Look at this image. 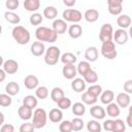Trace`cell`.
<instances>
[{
  "label": "cell",
  "mask_w": 132,
  "mask_h": 132,
  "mask_svg": "<svg viewBox=\"0 0 132 132\" xmlns=\"http://www.w3.org/2000/svg\"><path fill=\"white\" fill-rule=\"evenodd\" d=\"M35 37L39 41L53 43V42L57 41L58 33H56V31L53 28H47V27L41 26L35 30Z\"/></svg>",
  "instance_id": "cell-1"
},
{
  "label": "cell",
  "mask_w": 132,
  "mask_h": 132,
  "mask_svg": "<svg viewBox=\"0 0 132 132\" xmlns=\"http://www.w3.org/2000/svg\"><path fill=\"white\" fill-rule=\"evenodd\" d=\"M12 38L16 41V43L24 45L30 41V32L27 28L23 26H15L11 31Z\"/></svg>",
  "instance_id": "cell-2"
},
{
  "label": "cell",
  "mask_w": 132,
  "mask_h": 132,
  "mask_svg": "<svg viewBox=\"0 0 132 132\" xmlns=\"http://www.w3.org/2000/svg\"><path fill=\"white\" fill-rule=\"evenodd\" d=\"M61 58V50L58 46L52 45L48 48H46L44 53V62L48 66H54L58 63V61Z\"/></svg>",
  "instance_id": "cell-3"
},
{
  "label": "cell",
  "mask_w": 132,
  "mask_h": 132,
  "mask_svg": "<svg viewBox=\"0 0 132 132\" xmlns=\"http://www.w3.org/2000/svg\"><path fill=\"white\" fill-rule=\"evenodd\" d=\"M101 55L107 60H113L118 56V52L116 50V43L112 40L102 42L101 45Z\"/></svg>",
  "instance_id": "cell-4"
},
{
  "label": "cell",
  "mask_w": 132,
  "mask_h": 132,
  "mask_svg": "<svg viewBox=\"0 0 132 132\" xmlns=\"http://www.w3.org/2000/svg\"><path fill=\"white\" fill-rule=\"evenodd\" d=\"M47 113L43 108H35L33 111V124L36 129H41L45 126L47 120Z\"/></svg>",
  "instance_id": "cell-5"
},
{
  "label": "cell",
  "mask_w": 132,
  "mask_h": 132,
  "mask_svg": "<svg viewBox=\"0 0 132 132\" xmlns=\"http://www.w3.org/2000/svg\"><path fill=\"white\" fill-rule=\"evenodd\" d=\"M63 19L66 22H70V23H78L81 21L82 19V13L74 8H67L63 11L62 13Z\"/></svg>",
  "instance_id": "cell-6"
},
{
  "label": "cell",
  "mask_w": 132,
  "mask_h": 132,
  "mask_svg": "<svg viewBox=\"0 0 132 132\" xmlns=\"http://www.w3.org/2000/svg\"><path fill=\"white\" fill-rule=\"evenodd\" d=\"M113 38V28L110 24H103L99 30V39L102 42L112 40Z\"/></svg>",
  "instance_id": "cell-7"
},
{
  "label": "cell",
  "mask_w": 132,
  "mask_h": 132,
  "mask_svg": "<svg viewBox=\"0 0 132 132\" xmlns=\"http://www.w3.org/2000/svg\"><path fill=\"white\" fill-rule=\"evenodd\" d=\"M128 38H129V34H128V32L125 29L120 28V29H117L113 32V40H114V43H117L119 45H123V44L127 43Z\"/></svg>",
  "instance_id": "cell-8"
},
{
  "label": "cell",
  "mask_w": 132,
  "mask_h": 132,
  "mask_svg": "<svg viewBox=\"0 0 132 132\" xmlns=\"http://www.w3.org/2000/svg\"><path fill=\"white\" fill-rule=\"evenodd\" d=\"M2 68L5 70V72L7 74H14L19 70V63L15 60L8 59V60H6V61L3 62Z\"/></svg>",
  "instance_id": "cell-9"
},
{
  "label": "cell",
  "mask_w": 132,
  "mask_h": 132,
  "mask_svg": "<svg viewBox=\"0 0 132 132\" xmlns=\"http://www.w3.org/2000/svg\"><path fill=\"white\" fill-rule=\"evenodd\" d=\"M62 74L66 79H73L77 74V68L74 64H64Z\"/></svg>",
  "instance_id": "cell-10"
},
{
  "label": "cell",
  "mask_w": 132,
  "mask_h": 132,
  "mask_svg": "<svg viewBox=\"0 0 132 132\" xmlns=\"http://www.w3.org/2000/svg\"><path fill=\"white\" fill-rule=\"evenodd\" d=\"M53 29L56 31V33H58V35L64 34L68 30L67 22L64 19H57L53 22Z\"/></svg>",
  "instance_id": "cell-11"
},
{
  "label": "cell",
  "mask_w": 132,
  "mask_h": 132,
  "mask_svg": "<svg viewBox=\"0 0 132 132\" xmlns=\"http://www.w3.org/2000/svg\"><path fill=\"white\" fill-rule=\"evenodd\" d=\"M116 101L118 103V105L121 107V108H126L130 105V102H131V99H130V94L126 93V92H122V93H119L117 95V98H116Z\"/></svg>",
  "instance_id": "cell-12"
},
{
  "label": "cell",
  "mask_w": 132,
  "mask_h": 132,
  "mask_svg": "<svg viewBox=\"0 0 132 132\" xmlns=\"http://www.w3.org/2000/svg\"><path fill=\"white\" fill-rule=\"evenodd\" d=\"M31 54L33 55V56H35V57H40V56H42L44 53H45V46H44V44H43V42L42 41H39V40H37V41H34L33 43H32V45H31Z\"/></svg>",
  "instance_id": "cell-13"
},
{
  "label": "cell",
  "mask_w": 132,
  "mask_h": 132,
  "mask_svg": "<svg viewBox=\"0 0 132 132\" xmlns=\"http://www.w3.org/2000/svg\"><path fill=\"white\" fill-rule=\"evenodd\" d=\"M90 114L96 120H103L106 116V110L100 105H93L90 108Z\"/></svg>",
  "instance_id": "cell-14"
},
{
  "label": "cell",
  "mask_w": 132,
  "mask_h": 132,
  "mask_svg": "<svg viewBox=\"0 0 132 132\" xmlns=\"http://www.w3.org/2000/svg\"><path fill=\"white\" fill-rule=\"evenodd\" d=\"M39 85V80L37 78V76L33 75V74H29L25 77L24 79V86L28 89V90H35Z\"/></svg>",
  "instance_id": "cell-15"
},
{
  "label": "cell",
  "mask_w": 132,
  "mask_h": 132,
  "mask_svg": "<svg viewBox=\"0 0 132 132\" xmlns=\"http://www.w3.org/2000/svg\"><path fill=\"white\" fill-rule=\"evenodd\" d=\"M18 114H19L20 119H22L23 121H29L31 118H33V109L29 108L23 104L22 106L19 107Z\"/></svg>",
  "instance_id": "cell-16"
},
{
  "label": "cell",
  "mask_w": 132,
  "mask_h": 132,
  "mask_svg": "<svg viewBox=\"0 0 132 132\" xmlns=\"http://www.w3.org/2000/svg\"><path fill=\"white\" fill-rule=\"evenodd\" d=\"M71 89L76 93H82L86 90V80L84 78H73L71 81Z\"/></svg>",
  "instance_id": "cell-17"
},
{
  "label": "cell",
  "mask_w": 132,
  "mask_h": 132,
  "mask_svg": "<svg viewBox=\"0 0 132 132\" xmlns=\"http://www.w3.org/2000/svg\"><path fill=\"white\" fill-rule=\"evenodd\" d=\"M68 34L73 39L79 38L81 36V34H82V28H81V26L78 25L77 23H73V25H71L68 28Z\"/></svg>",
  "instance_id": "cell-18"
},
{
  "label": "cell",
  "mask_w": 132,
  "mask_h": 132,
  "mask_svg": "<svg viewBox=\"0 0 132 132\" xmlns=\"http://www.w3.org/2000/svg\"><path fill=\"white\" fill-rule=\"evenodd\" d=\"M84 19L88 23H95L99 19V11L95 8H90L87 9L84 13Z\"/></svg>",
  "instance_id": "cell-19"
},
{
  "label": "cell",
  "mask_w": 132,
  "mask_h": 132,
  "mask_svg": "<svg viewBox=\"0 0 132 132\" xmlns=\"http://www.w3.org/2000/svg\"><path fill=\"white\" fill-rule=\"evenodd\" d=\"M48 119L52 123H61L62 119H63V112L61 110V108H53L51 109L50 113L47 114Z\"/></svg>",
  "instance_id": "cell-20"
},
{
  "label": "cell",
  "mask_w": 132,
  "mask_h": 132,
  "mask_svg": "<svg viewBox=\"0 0 132 132\" xmlns=\"http://www.w3.org/2000/svg\"><path fill=\"white\" fill-rule=\"evenodd\" d=\"M85 58L89 62H95L98 59V50L96 46H89L85 52Z\"/></svg>",
  "instance_id": "cell-21"
},
{
  "label": "cell",
  "mask_w": 132,
  "mask_h": 132,
  "mask_svg": "<svg viewBox=\"0 0 132 132\" xmlns=\"http://www.w3.org/2000/svg\"><path fill=\"white\" fill-rule=\"evenodd\" d=\"M120 106L118 105V103H114V102H110L109 104H107V107H106V113L110 117V118H118L120 116Z\"/></svg>",
  "instance_id": "cell-22"
},
{
  "label": "cell",
  "mask_w": 132,
  "mask_h": 132,
  "mask_svg": "<svg viewBox=\"0 0 132 132\" xmlns=\"http://www.w3.org/2000/svg\"><path fill=\"white\" fill-rule=\"evenodd\" d=\"M40 7V0H24V8L27 11L34 12Z\"/></svg>",
  "instance_id": "cell-23"
},
{
  "label": "cell",
  "mask_w": 132,
  "mask_h": 132,
  "mask_svg": "<svg viewBox=\"0 0 132 132\" xmlns=\"http://www.w3.org/2000/svg\"><path fill=\"white\" fill-rule=\"evenodd\" d=\"M117 24L122 29H127L131 26V18L128 14H120L117 19Z\"/></svg>",
  "instance_id": "cell-24"
},
{
  "label": "cell",
  "mask_w": 132,
  "mask_h": 132,
  "mask_svg": "<svg viewBox=\"0 0 132 132\" xmlns=\"http://www.w3.org/2000/svg\"><path fill=\"white\" fill-rule=\"evenodd\" d=\"M4 19H5L6 22H8V23H10L12 25H18L20 23V21H21L20 15L16 14L15 12L11 11V10H7V11L4 12Z\"/></svg>",
  "instance_id": "cell-25"
},
{
  "label": "cell",
  "mask_w": 132,
  "mask_h": 132,
  "mask_svg": "<svg viewBox=\"0 0 132 132\" xmlns=\"http://www.w3.org/2000/svg\"><path fill=\"white\" fill-rule=\"evenodd\" d=\"M37 99H38V98H37L36 96L27 95V96H25L24 99H23V104H24L25 106L29 107V108L34 109V108H36V106H37V104H38V100H37Z\"/></svg>",
  "instance_id": "cell-26"
},
{
  "label": "cell",
  "mask_w": 132,
  "mask_h": 132,
  "mask_svg": "<svg viewBox=\"0 0 132 132\" xmlns=\"http://www.w3.org/2000/svg\"><path fill=\"white\" fill-rule=\"evenodd\" d=\"M114 99V94L111 90H106V91H103L100 95V101L101 103L103 104H109L110 102H112Z\"/></svg>",
  "instance_id": "cell-27"
},
{
  "label": "cell",
  "mask_w": 132,
  "mask_h": 132,
  "mask_svg": "<svg viewBox=\"0 0 132 132\" xmlns=\"http://www.w3.org/2000/svg\"><path fill=\"white\" fill-rule=\"evenodd\" d=\"M80 99H81V101H82L85 104H87V105H94V104L97 102L98 97L92 95L91 93H89V92L87 91V92H84V93L81 94Z\"/></svg>",
  "instance_id": "cell-28"
},
{
  "label": "cell",
  "mask_w": 132,
  "mask_h": 132,
  "mask_svg": "<svg viewBox=\"0 0 132 132\" xmlns=\"http://www.w3.org/2000/svg\"><path fill=\"white\" fill-rule=\"evenodd\" d=\"M5 91L7 94H9L10 96H15L19 94L20 92V86L19 84H16L15 81H9L6 86H5Z\"/></svg>",
  "instance_id": "cell-29"
},
{
  "label": "cell",
  "mask_w": 132,
  "mask_h": 132,
  "mask_svg": "<svg viewBox=\"0 0 132 132\" xmlns=\"http://www.w3.org/2000/svg\"><path fill=\"white\" fill-rule=\"evenodd\" d=\"M60 60H61V62L63 64H74L76 62L77 58H76V56L74 54L67 52V53H64V54L61 55Z\"/></svg>",
  "instance_id": "cell-30"
},
{
  "label": "cell",
  "mask_w": 132,
  "mask_h": 132,
  "mask_svg": "<svg viewBox=\"0 0 132 132\" xmlns=\"http://www.w3.org/2000/svg\"><path fill=\"white\" fill-rule=\"evenodd\" d=\"M72 112H73L74 116H77V117L84 116L85 112H86L85 103H84V102H75V103L72 105Z\"/></svg>",
  "instance_id": "cell-31"
},
{
  "label": "cell",
  "mask_w": 132,
  "mask_h": 132,
  "mask_svg": "<svg viewBox=\"0 0 132 132\" xmlns=\"http://www.w3.org/2000/svg\"><path fill=\"white\" fill-rule=\"evenodd\" d=\"M82 78L86 80V82H89V84L93 85V84H95V82L98 81V74H97V72H96L95 70L90 69V70L82 76Z\"/></svg>",
  "instance_id": "cell-32"
},
{
  "label": "cell",
  "mask_w": 132,
  "mask_h": 132,
  "mask_svg": "<svg viewBox=\"0 0 132 132\" xmlns=\"http://www.w3.org/2000/svg\"><path fill=\"white\" fill-rule=\"evenodd\" d=\"M65 95H64V91H63V89H61V88H59V87H55V88H53V90L51 91V98H52V100L54 101V102H58L61 98H63Z\"/></svg>",
  "instance_id": "cell-33"
},
{
  "label": "cell",
  "mask_w": 132,
  "mask_h": 132,
  "mask_svg": "<svg viewBox=\"0 0 132 132\" xmlns=\"http://www.w3.org/2000/svg\"><path fill=\"white\" fill-rule=\"evenodd\" d=\"M102 129L101 127V124L98 122V120L94 119V120H91L88 122L87 124V130L89 132H100Z\"/></svg>",
  "instance_id": "cell-34"
},
{
  "label": "cell",
  "mask_w": 132,
  "mask_h": 132,
  "mask_svg": "<svg viewBox=\"0 0 132 132\" xmlns=\"http://www.w3.org/2000/svg\"><path fill=\"white\" fill-rule=\"evenodd\" d=\"M58 15V10L54 6H47L43 9V16L47 20H54Z\"/></svg>",
  "instance_id": "cell-35"
},
{
  "label": "cell",
  "mask_w": 132,
  "mask_h": 132,
  "mask_svg": "<svg viewBox=\"0 0 132 132\" xmlns=\"http://www.w3.org/2000/svg\"><path fill=\"white\" fill-rule=\"evenodd\" d=\"M76 68H77V73L81 76H84L90 69H92L89 61H80Z\"/></svg>",
  "instance_id": "cell-36"
},
{
  "label": "cell",
  "mask_w": 132,
  "mask_h": 132,
  "mask_svg": "<svg viewBox=\"0 0 132 132\" xmlns=\"http://www.w3.org/2000/svg\"><path fill=\"white\" fill-rule=\"evenodd\" d=\"M48 89L44 86H40V87H37L35 89V96L38 98V99H46L47 96H48Z\"/></svg>",
  "instance_id": "cell-37"
},
{
  "label": "cell",
  "mask_w": 132,
  "mask_h": 132,
  "mask_svg": "<svg viewBox=\"0 0 132 132\" xmlns=\"http://www.w3.org/2000/svg\"><path fill=\"white\" fill-rule=\"evenodd\" d=\"M42 21H43V16L41 15V13H38V12H33L29 18V22L33 26L40 25L42 23Z\"/></svg>",
  "instance_id": "cell-38"
},
{
  "label": "cell",
  "mask_w": 132,
  "mask_h": 132,
  "mask_svg": "<svg viewBox=\"0 0 132 132\" xmlns=\"http://www.w3.org/2000/svg\"><path fill=\"white\" fill-rule=\"evenodd\" d=\"M59 130L61 132H71L73 131V126H72V121H62L59 125Z\"/></svg>",
  "instance_id": "cell-39"
},
{
  "label": "cell",
  "mask_w": 132,
  "mask_h": 132,
  "mask_svg": "<svg viewBox=\"0 0 132 132\" xmlns=\"http://www.w3.org/2000/svg\"><path fill=\"white\" fill-rule=\"evenodd\" d=\"M12 103V99H11V96L9 94H1L0 95V105L2 107H7V106H10Z\"/></svg>",
  "instance_id": "cell-40"
},
{
  "label": "cell",
  "mask_w": 132,
  "mask_h": 132,
  "mask_svg": "<svg viewBox=\"0 0 132 132\" xmlns=\"http://www.w3.org/2000/svg\"><path fill=\"white\" fill-rule=\"evenodd\" d=\"M88 92L91 93L92 95L96 96V97H99L102 93V87L100 85H97V84H93L91 85L89 88H88Z\"/></svg>",
  "instance_id": "cell-41"
},
{
  "label": "cell",
  "mask_w": 132,
  "mask_h": 132,
  "mask_svg": "<svg viewBox=\"0 0 132 132\" xmlns=\"http://www.w3.org/2000/svg\"><path fill=\"white\" fill-rule=\"evenodd\" d=\"M57 104H58L59 108H61V109H68V108L72 105L71 100H70L69 98L65 97V96H64L63 98H61V99L57 102Z\"/></svg>",
  "instance_id": "cell-42"
},
{
  "label": "cell",
  "mask_w": 132,
  "mask_h": 132,
  "mask_svg": "<svg viewBox=\"0 0 132 132\" xmlns=\"http://www.w3.org/2000/svg\"><path fill=\"white\" fill-rule=\"evenodd\" d=\"M72 126H73V131H80V130H82L85 123L80 118L77 117L72 120Z\"/></svg>",
  "instance_id": "cell-43"
},
{
  "label": "cell",
  "mask_w": 132,
  "mask_h": 132,
  "mask_svg": "<svg viewBox=\"0 0 132 132\" xmlns=\"http://www.w3.org/2000/svg\"><path fill=\"white\" fill-rule=\"evenodd\" d=\"M126 129V126H125V123L123 120L121 119H117L114 120V129H113V132H124Z\"/></svg>",
  "instance_id": "cell-44"
},
{
  "label": "cell",
  "mask_w": 132,
  "mask_h": 132,
  "mask_svg": "<svg viewBox=\"0 0 132 132\" xmlns=\"http://www.w3.org/2000/svg\"><path fill=\"white\" fill-rule=\"evenodd\" d=\"M35 129H36V128H35V126H34L33 123L27 122V123H24V124L21 125V127H20V132H33Z\"/></svg>",
  "instance_id": "cell-45"
},
{
  "label": "cell",
  "mask_w": 132,
  "mask_h": 132,
  "mask_svg": "<svg viewBox=\"0 0 132 132\" xmlns=\"http://www.w3.org/2000/svg\"><path fill=\"white\" fill-rule=\"evenodd\" d=\"M19 5H20V1L19 0H6L5 2V6L8 10H15L16 8H19Z\"/></svg>",
  "instance_id": "cell-46"
},
{
  "label": "cell",
  "mask_w": 132,
  "mask_h": 132,
  "mask_svg": "<svg viewBox=\"0 0 132 132\" xmlns=\"http://www.w3.org/2000/svg\"><path fill=\"white\" fill-rule=\"evenodd\" d=\"M103 129L105 131L113 132L114 129V120H105L103 123Z\"/></svg>",
  "instance_id": "cell-47"
},
{
  "label": "cell",
  "mask_w": 132,
  "mask_h": 132,
  "mask_svg": "<svg viewBox=\"0 0 132 132\" xmlns=\"http://www.w3.org/2000/svg\"><path fill=\"white\" fill-rule=\"evenodd\" d=\"M124 92L132 94V79H128L124 82Z\"/></svg>",
  "instance_id": "cell-48"
},
{
  "label": "cell",
  "mask_w": 132,
  "mask_h": 132,
  "mask_svg": "<svg viewBox=\"0 0 132 132\" xmlns=\"http://www.w3.org/2000/svg\"><path fill=\"white\" fill-rule=\"evenodd\" d=\"M1 132H14V127L11 124H3L0 128Z\"/></svg>",
  "instance_id": "cell-49"
},
{
  "label": "cell",
  "mask_w": 132,
  "mask_h": 132,
  "mask_svg": "<svg viewBox=\"0 0 132 132\" xmlns=\"http://www.w3.org/2000/svg\"><path fill=\"white\" fill-rule=\"evenodd\" d=\"M124 0H107V7H114V6H123Z\"/></svg>",
  "instance_id": "cell-50"
},
{
  "label": "cell",
  "mask_w": 132,
  "mask_h": 132,
  "mask_svg": "<svg viewBox=\"0 0 132 132\" xmlns=\"http://www.w3.org/2000/svg\"><path fill=\"white\" fill-rule=\"evenodd\" d=\"M63 3H64V5L67 6V7H72V6L75 5L76 0H63Z\"/></svg>",
  "instance_id": "cell-51"
},
{
  "label": "cell",
  "mask_w": 132,
  "mask_h": 132,
  "mask_svg": "<svg viewBox=\"0 0 132 132\" xmlns=\"http://www.w3.org/2000/svg\"><path fill=\"white\" fill-rule=\"evenodd\" d=\"M6 72H5V70L2 68V69H0V81H3L4 79H5V76H6Z\"/></svg>",
  "instance_id": "cell-52"
},
{
  "label": "cell",
  "mask_w": 132,
  "mask_h": 132,
  "mask_svg": "<svg viewBox=\"0 0 132 132\" xmlns=\"http://www.w3.org/2000/svg\"><path fill=\"white\" fill-rule=\"evenodd\" d=\"M126 123L128 124V126L130 128H132V116H128L126 119Z\"/></svg>",
  "instance_id": "cell-53"
},
{
  "label": "cell",
  "mask_w": 132,
  "mask_h": 132,
  "mask_svg": "<svg viewBox=\"0 0 132 132\" xmlns=\"http://www.w3.org/2000/svg\"><path fill=\"white\" fill-rule=\"evenodd\" d=\"M0 118H1L0 124H1V125H3V122H4V114H3V112H0Z\"/></svg>",
  "instance_id": "cell-54"
},
{
  "label": "cell",
  "mask_w": 132,
  "mask_h": 132,
  "mask_svg": "<svg viewBox=\"0 0 132 132\" xmlns=\"http://www.w3.org/2000/svg\"><path fill=\"white\" fill-rule=\"evenodd\" d=\"M128 34H129V36L132 38V25L129 27V32H128Z\"/></svg>",
  "instance_id": "cell-55"
},
{
  "label": "cell",
  "mask_w": 132,
  "mask_h": 132,
  "mask_svg": "<svg viewBox=\"0 0 132 132\" xmlns=\"http://www.w3.org/2000/svg\"><path fill=\"white\" fill-rule=\"evenodd\" d=\"M129 116H132V105L129 107Z\"/></svg>",
  "instance_id": "cell-56"
}]
</instances>
